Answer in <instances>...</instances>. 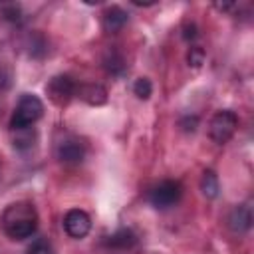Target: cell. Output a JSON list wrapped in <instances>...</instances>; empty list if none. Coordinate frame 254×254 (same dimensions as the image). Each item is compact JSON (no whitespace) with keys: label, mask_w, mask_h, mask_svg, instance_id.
<instances>
[{"label":"cell","mask_w":254,"mask_h":254,"mask_svg":"<svg viewBox=\"0 0 254 254\" xmlns=\"http://www.w3.org/2000/svg\"><path fill=\"white\" fill-rule=\"evenodd\" d=\"M133 93H135L139 99H149L151 93H153L151 81H149L147 77H139V79L135 81V85H133Z\"/></svg>","instance_id":"cell-15"},{"label":"cell","mask_w":254,"mask_h":254,"mask_svg":"<svg viewBox=\"0 0 254 254\" xmlns=\"http://www.w3.org/2000/svg\"><path fill=\"white\" fill-rule=\"evenodd\" d=\"M103 244L107 248H111V250H129V248H133L137 244V234L131 228L123 226V228H117L113 234L105 236Z\"/></svg>","instance_id":"cell-8"},{"label":"cell","mask_w":254,"mask_h":254,"mask_svg":"<svg viewBox=\"0 0 254 254\" xmlns=\"http://www.w3.org/2000/svg\"><path fill=\"white\" fill-rule=\"evenodd\" d=\"M129 16L127 12L121 8V6H109L105 12H103V30L107 34H117L123 30V26L127 24Z\"/></svg>","instance_id":"cell-10"},{"label":"cell","mask_w":254,"mask_h":254,"mask_svg":"<svg viewBox=\"0 0 254 254\" xmlns=\"http://www.w3.org/2000/svg\"><path fill=\"white\" fill-rule=\"evenodd\" d=\"M44 115V103L40 97L24 93L18 101V105L14 107V113L10 117V127L14 131H22V129H30V125H34L40 117Z\"/></svg>","instance_id":"cell-2"},{"label":"cell","mask_w":254,"mask_h":254,"mask_svg":"<svg viewBox=\"0 0 254 254\" xmlns=\"http://www.w3.org/2000/svg\"><path fill=\"white\" fill-rule=\"evenodd\" d=\"M200 190L206 198H214L220 190V185H218V177L214 171H204L202 173V179H200Z\"/></svg>","instance_id":"cell-12"},{"label":"cell","mask_w":254,"mask_h":254,"mask_svg":"<svg viewBox=\"0 0 254 254\" xmlns=\"http://www.w3.org/2000/svg\"><path fill=\"white\" fill-rule=\"evenodd\" d=\"M77 95L81 99H85L91 105H99L107 99V91L105 87L97 85V83H85V85H77Z\"/></svg>","instance_id":"cell-11"},{"label":"cell","mask_w":254,"mask_h":254,"mask_svg":"<svg viewBox=\"0 0 254 254\" xmlns=\"http://www.w3.org/2000/svg\"><path fill=\"white\" fill-rule=\"evenodd\" d=\"M56 155L62 163H67V165H75V163H81L83 157H85V145L77 139V137H65L58 143L56 147Z\"/></svg>","instance_id":"cell-6"},{"label":"cell","mask_w":254,"mask_h":254,"mask_svg":"<svg viewBox=\"0 0 254 254\" xmlns=\"http://www.w3.org/2000/svg\"><path fill=\"white\" fill-rule=\"evenodd\" d=\"M204 50L200 48V46H192L190 50H189V54H187V62H189V65H192V67H198V65H202V62H204Z\"/></svg>","instance_id":"cell-16"},{"label":"cell","mask_w":254,"mask_h":254,"mask_svg":"<svg viewBox=\"0 0 254 254\" xmlns=\"http://www.w3.org/2000/svg\"><path fill=\"white\" fill-rule=\"evenodd\" d=\"M64 228L71 238H83L91 228V218L87 212L79 208H71L64 216Z\"/></svg>","instance_id":"cell-7"},{"label":"cell","mask_w":254,"mask_h":254,"mask_svg":"<svg viewBox=\"0 0 254 254\" xmlns=\"http://www.w3.org/2000/svg\"><path fill=\"white\" fill-rule=\"evenodd\" d=\"M196 36H198L196 26H194V24H185V28H183V38H185L187 42H192Z\"/></svg>","instance_id":"cell-19"},{"label":"cell","mask_w":254,"mask_h":254,"mask_svg":"<svg viewBox=\"0 0 254 254\" xmlns=\"http://www.w3.org/2000/svg\"><path fill=\"white\" fill-rule=\"evenodd\" d=\"M103 65H105V69H107L111 75H121V73L125 71V60H123V56H121L119 52H115V50H111V52L105 56Z\"/></svg>","instance_id":"cell-13"},{"label":"cell","mask_w":254,"mask_h":254,"mask_svg":"<svg viewBox=\"0 0 254 254\" xmlns=\"http://www.w3.org/2000/svg\"><path fill=\"white\" fill-rule=\"evenodd\" d=\"M228 226L232 232L236 234H244L250 230L252 226V212L246 204H240V206H234L228 214Z\"/></svg>","instance_id":"cell-9"},{"label":"cell","mask_w":254,"mask_h":254,"mask_svg":"<svg viewBox=\"0 0 254 254\" xmlns=\"http://www.w3.org/2000/svg\"><path fill=\"white\" fill-rule=\"evenodd\" d=\"M2 228L12 240L30 238L38 228V212L32 202L20 200L6 206L2 214Z\"/></svg>","instance_id":"cell-1"},{"label":"cell","mask_w":254,"mask_h":254,"mask_svg":"<svg viewBox=\"0 0 254 254\" xmlns=\"http://www.w3.org/2000/svg\"><path fill=\"white\" fill-rule=\"evenodd\" d=\"M2 14H4V18H6L8 22H16V24L22 22V10H20V6H16V4L4 6Z\"/></svg>","instance_id":"cell-17"},{"label":"cell","mask_w":254,"mask_h":254,"mask_svg":"<svg viewBox=\"0 0 254 254\" xmlns=\"http://www.w3.org/2000/svg\"><path fill=\"white\" fill-rule=\"evenodd\" d=\"M46 93H48V97H50L56 105H65V103H69V99L77 93V83H75L69 75H65V73L54 75V77L48 81V85H46Z\"/></svg>","instance_id":"cell-5"},{"label":"cell","mask_w":254,"mask_h":254,"mask_svg":"<svg viewBox=\"0 0 254 254\" xmlns=\"http://www.w3.org/2000/svg\"><path fill=\"white\" fill-rule=\"evenodd\" d=\"M26 254H56V250H54V246H52L50 240H46V238H36V240L28 246Z\"/></svg>","instance_id":"cell-14"},{"label":"cell","mask_w":254,"mask_h":254,"mask_svg":"<svg viewBox=\"0 0 254 254\" xmlns=\"http://www.w3.org/2000/svg\"><path fill=\"white\" fill-rule=\"evenodd\" d=\"M8 87H10V71L4 65H0V93L6 91Z\"/></svg>","instance_id":"cell-20"},{"label":"cell","mask_w":254,"mask_h":254,"mask_svg":"<svg viewBox=\"0 0 254 254\" xmlns=\"http://www.w3.org/2000/svg\"><path fill=\"white\" fill-rule=\"evenodd\" d=\"M179 125L183 127V131L192 133V131L196 129V125H198V119H196L194 115H192V117H189V115H187V117H183V119H181V123H179Z\"/></svg>","instance_id":"cell-18"},{"label":"cell","mask_w":254,"mask_h":254,"mask_svg":"<svg viewBox=\"0 0 254 254\" xmlns=\"http://www.w3.org/2000/svg\"><path fill=\"white\" fill-rule=\"evenodd\" d=\"M236 127H238V117L234 111L230 109H222V111H216L208 123V135L214 143L218 145H224L232 139V135L236 133Z\"/></svg>","instance_id":"cell-4"},{"label":"cell","mask_w":254,"mask_h":254,"mask_svg":"<svg viewBox=\"0 0 254 254\" xmlns=\"http://www.w3.org/2000/svg\"><path fill=\"white\" fill-rule=\"evenodd\" d=\"M183 196V187L179 181H161L157 183L155 187H151V190L147 192V200L151 202V206L159 208V210H165V208H171L175 206Z\"/></svg>","instance_id":"cell-3"}]
</instances>
